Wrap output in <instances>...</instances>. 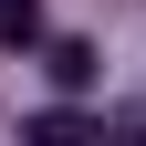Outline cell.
Masks as SVG:
<instances>
[{
  "label": "cell",
  "mask_w": 146,
  "mask_h": 146,
  "mask_svg": "<svg viewBox=\"0 0 146 146\" xmlns=\"http://www.w3.org/2000/svg\"><path fill=\"white\" fill-rule=\"evenodd\" d=\"M42 73L63 84V94H84V84H94L104 63H94V42H52V52H42Z\"/></svg>",
  "instance_id": "6da1fadb"
},
{
  "label": "cell",
  "mask_w": 146,
  "mask_h": 146,
  "mask_svg": "<svg viewBox=\"0 0 146 146\" xmlns=\"http://www.w3.org/2000/svg\"><path fill=\"white\" fill-rule=\"evenodd\" d=\"M0 42H11V52L42 42V0H0Z\"/></svg>",
  "instance_id": "7a4b0ae2"
}]
</instances>
